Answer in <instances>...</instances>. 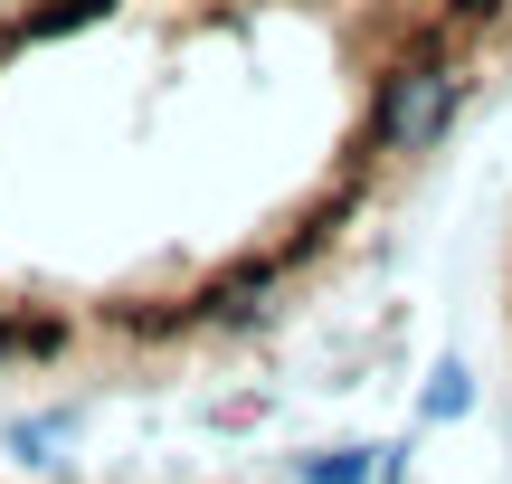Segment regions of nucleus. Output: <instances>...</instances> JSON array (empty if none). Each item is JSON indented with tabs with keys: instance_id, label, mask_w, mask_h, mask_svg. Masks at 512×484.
<instances>
[{
	"instance_id": "f257e3e1",
	"label": "nucleus",
	"mask_w": 512,
	"mask_h": 484,
	"mask_svg": "<svg viewBox=\"0 0 512 484\" xmlns=\"http://www.w3.org/2000/svg\"><path fill=\"white\" fill-rule=\"evenodd\" d=\"M503 86L512 0H0V390L256 342Z\"/></svg>"
}]
</instances>
